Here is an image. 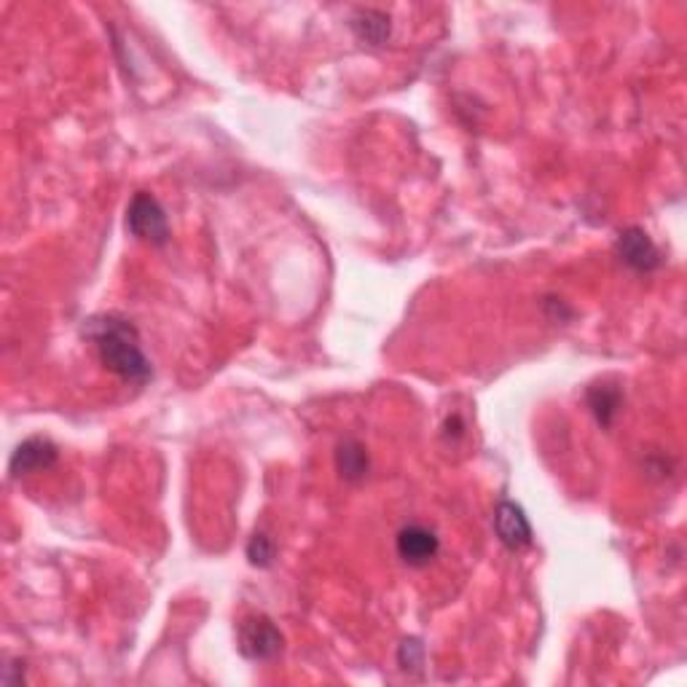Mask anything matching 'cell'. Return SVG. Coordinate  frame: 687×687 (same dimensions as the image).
<instances>
[{"mask_svg":"<svg viewBox=\"0 0 687 687\" xmlns=\"http://www.w3.org/2000/svg\"><path fill=\"white\" fill-rule=\"evenodd\" d=\"M84 336L90 339L99 363L129 384H149L154 368L140 346V333L127 317L121 315H94L84 320Z\"/></svg>","mask_w":687,"mask_h":687,"instance_id":"6da1fadb","label":"cell"},{"mask_svg":"<svg viewBox=\"0 0 687 687\" xmlns=\"http://www.w3.org/2000/svg\"><path fill=\"white\" fill-rule=\"evenodd\" d=\"M127 232L149 245H164L169 239L167 213L149 191H138L127 208Z\"/></svg>","mask_w":687,"mask_h":687,"instance_id":"7a4b0ae2","label":"cell"},{"mask_svg":"<svg viewBox=\"0 0 687 687\" xmlns=\"http://www.w3.org/2000/svg\"><path fill=\"white\" fill-rule=\"evenodd\" d=\"M237 648L248 661H274L282 653V633L266 615H250L237 628Z\"/></svg>","mask_w":687,"mask_h":687,"instance_id":"3957f363","label":"cell"},{"mask_svg":"<svg viewBox=\"0 0 687 687\" xmlns=\"http://www.w3.org/2000/svg\"><path fill=\"white\" fill-rule=\"evenodd\" d=\"M615 250H618L620 261H624L628 269H633V272H653V269L661 266V250L655 248L650 234L639 226L620 232Z\"/></svg>","mask_w":687,"mask_h":687,"instance_id":"277c9868","label":"cell"},{"mask_svg":"<svg viewBox=\"0 0 687 687\" xmlns=\"http://www.w3.org/2000/svg\"><path fill=\"white\" fill-rule=\"evenodd\" d=\"M57 460H60V449H57L49 438L35 436V438L22 440V443L16 446L14 454H11L9 470H11V475L20 478V475L44 473V470L55 467Z\"/></svg>","mask_w":687,"mask_h":687,"instance_id":"5b68a950","label":"cell"},{"mask_svg":"<svg viewBox=\"0 0 687 687\" xmlns=\"http://www.w3.org/2000/svg\"><path fill=\"white\" fill-rule=\"evenodd\" d=\"M395 550L408 567H427L440 550L438 534L422 524H408L398 532Z\"/></svg>","mask_w":687,"mask_h":687,"instance_id":"8992f818","label":"cell"},{"mask_svg":"<svg viewBox=\"0 0 687 687\" xmlns=\"http://www.w3.org/2000/svg\"><path fill=\"white\" fill-rule=\"evenodd\" d=\"M495 532L500 537V543L508 550H521L532 545V524L526 519L524 508L510 500H502L495 508Z\"/></svg>","mask_w":687,"mask_h":687,"instance_id":"52a82bcc","label":"cell"},{"mask_svg":"<svg viewBox=\"0 0 687 687\" xmlns=\"http://www.w3.org/2000/svg\"><path fill=\"white\" fill-rule=\"evenodd\" d=\"M350 31L368 46H384L392 38V16L381 9H355L350 16Z\"/></svg>","mask_w":687,"mask_h":687,"instance_id":"ba28073f","label":"cell"},{"mask_svg":"<svg viewBox=\"0 0 687 687\" xmlns=\"http://www.w3.org/2000/svg\"><path fill=\"white\" fill-rule=\"evenodd\" d=\"M371 460H368V449L355 438H346L336 446V470L344 481L357 484L368 475Z\"/></svg>","mask_w":687,"mask_h":687,"instance_id":"9c48e42d","label":"cell"},{"mask_svg":"<svg viewBox=\"0 0 687 687\" xmlns=\"http://www.w3.org/2000/svg\"><path fill=\"white\" fill-rule=\"evenodd\" d=\"M589 406L602 427L613 425L620 411V390L613 384H596L589 390Z\"/></svg>","mask_w":687,"mask_h":687,"instance_id":"30bf717a","label":"cell"},{"mask_svg":"<svg viewBox=\"0 0 687 687\" xmlns=\"http://www.w3.org/2000/svg\"><path fill=\"white\" fill-rule=\"evenodd\" d=\"M274 559H277V545H274V540L263 532L252 534L248 543V561L252 564V567L269 569L274 564Z\"/></svg>","mask_w":687,"mask_h":687,"instance_id":"8fae6325","label":"cell"},{"mask_svg":"<svg viewBox=\"0 0 687 687\" xmlns=\"http://www.w3.org/2000/svg\"><path fill=\"white\" fill-rule=\"evenodd\" d=\"M398 661H401L403 668H419L422 661H425V648H422L419 639H406V642L401 644Z\"/></svg>","mask_w":687,"mask_h":687,"instance_id":"7c38bea8","label":"cell"}]
</instances>
